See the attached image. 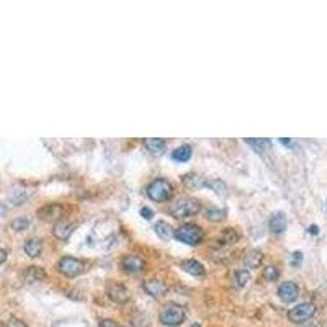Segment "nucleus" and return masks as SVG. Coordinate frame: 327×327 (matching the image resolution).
Wrapping results in <instances>:
<instances>
[{
    "label": "nucleus",
    "instance_id": "35",
    "mask_svg": "<svg viewBox=\"0 0 327 327\" xmlns=\"http://www.w3.org/2000/svg\"><path fill=\"white\" fill-rule=\"evenodd\" d=\"M5 213H7V206H5L3 203H0V218H3Z\"/></svg>",
    "mask_w": 327,
    "mask_h": 327
},
{
    "label": "nucleus",
    "instance_id": "5",
    "mask_svg": "<svg viewBox=\"0 0 327 327\" xmlns=\"http://www.w3.org/2000/svg\"><path fill=\"white\" fill-rule=\"evenodd\" d=\"M57 270L62 273V275L69 277V278H74V277H79L80 273H84L85 270V264L82 262L80 259H75V257H69L65 255L57 264Z\"/></svg>",
    "mask_w": 327,
    "mask_h": 327
},
{
    "label": "nucleus",
    "instance_id": "25",
    "mask_svg": "<svg viewBox=\"0 0 327 327\" xmlns=\"http://www.w3.org/2000/svg\"><path fill=\"white\" fill-rule=\"evenodd\" d=\"M262 277H264L267 282H275L278 280V277H280V272H278L275 265H269V267H265L264 272H262Z\"/></svg>",
    "mask_w": 327,
    "mask_h": 327
},
{
    "label": "nucleus",
    "instance_id": "10",
    "mask_svg": "<svg viewBox=\"0 0 327 327\" xmlns=\"http://www.w3.org/2000/svg\"><path fill=\"white\" fill-rule=\"evenodd\" d=\"M75 231V224L67 221V219H59V221L54 223L52 226V234H54L56 239L59 241H67L72 233Z\"/></svg>",
    "mask_w": 327,
    "mask_h": 327
},
{
    "label": "nucleus",
    "instance_id": "24",
    "mask_svg": "<svg viewBox=\"0 0 327 327\" xmlns=\"http://www.w3.org/2000/svg\"><path fill=\"white\" fill-rule=\"evenodd\" d=\"M246 142L249 146H252L257 152H264L267 151L269 147H272V141L270 139H265V138H260V139H246Z\"/></svg>",
    "mask_w": 327,
    "mask_h": 327
},
{
    "label": "nucleus",
    "instance_id": "8",
    "mask_svg": "<svg viewBox=\"0 0 327 327\" xmlns=\"http://www.w3.org/2000/svg\"><path fill=\"white\" fill-rule=\"evenodd\" d=\"M121 269L129 273V275H138V273H142L146 269V262L142 257L136 254H131V255H126L123 260H121Z\"/></svg>",
    "mask_w": 327,
    "mask_h": 327
},
{
    "label": "nucleus",
    "instance_id": "15",
    "mask_svg": "<svg viewBox=\"0 0 327 327\" xmlns=\"http://www.w3.org/2000/svg\"><path fill=\"white\" fill-rule=\"evenodd\" d=\"M23 251L31 259L39 257L41 251H43V241L39 237H29V239H26L25 246H23Z\"/></svg>",
    "mask_w": 327,
    "mask_h": 327
},
{
    "label": "nucleus",
    "instance_id": "31",
    "mask_svg": "<svg viewBox=\"0 0 327 327\" xmlns=\"http://www.w3.org/2000/svg\"><path fill=\"white\" fill-rule=\"evenodd\" d=\"M141 216L144 218V219H152V216H154V211L151 210V208L144 206V208H141Z\"/></svg>",
    "mask_w": 327,
    "mask_h": 327
},
{
    "label": "nucleus",
    "instance_id": "20",
    "mask_svg": "<svg viewBox=\"0 0 327 327\" xmlns=\"http://www.w3.org/2000/svg\"><path fill=\"white\" fill-rule=\"evenodd\" d=\"M262 259H264V255H262L260 251H251L244 255V267L247 269H255V267H259L262 264Z\"/></svg>",
    "mask_w": 327,
    "mask_h": 327
},
{
    "label": "nucleus",
    "instance_id": "16",
    "mask_svg": "<svg viewBox=\"0 0 327 327\" xmlns=\"http://www.w3.org/2000/svg\"><path fill=\"white\" fill-rule=\"evenodd\" d=\"M46 272L41 269V267H28L23 273V278H25V282L28 283H34V282H43L46 278Z\"/></svg>",
    "mask_w": 327,
    "mask_h": 327
},
{
    "label": "nucleus",
    "instance_id": "6",
    "mask_svg": "<svg viewBox=\"0 0 327 327\" xmlns=\"http://www.w3.org/2000/svg\"><path fill=\"white\" fill-rule=\"evenodd\" d=\"M314 313H316V306L313 303H301V305H296L295 308H291L288 311V319L295 324H303L309 321Z\"/></svg>",
    "mask_w": 327,
    "mask_h": 327
},
{
    "label": "nucleus",
    "instance_id": "17",
    "mask_svg": "<svg viewBox=\"0 0 327 327\" xmlns=\"http://www.w3.org/2000/svg\"><path fill=\"white\" fill-rule=\"evenodd\" d=\"M165 144H167V142H165V139H162V138H147V139H144V147L151 154H156V156H159V154L164 152Z\"/></svg>",
    "mask_w": 327,
    "mask_h": 327
},
{
    "label": "nucleus",
    "instance_id": "21",
    "mask_svg": "<svg viewBox=\"0 0 327 327\" xmlns=\"http://www.w3.org/2000/svg\"><path fill=\"white\" fill-rule=\"evenodd\" d=\"M249 282H251V272L249 270L241 269V270L234 272V287L236 288H244Z\"/></svg>",
    "mask_w": 327,
    "mask_h": 327
},
{
    "label": "nucleus",
    "instance_id": "26",
    "mask_svg": "<svg viewBox=\"0 0 327 327\" xmlns=\"http://www.w3.org/2000/svg\"><path fill=\"white\" fill-rule=\"evenodd\" d=\"M205 182L206 180H203L200 175H192V174H188V175H185L183 177V183L185 185H188V187H205Z\"/></svg>",
    "mask_w": 327,
    "mask_h": 327
},
{
    "label": "nucleus",
    "instance_id": "37",
    "mask_svg": "<svg viewBox=\"0 0 327 327\" xmlns=\"http://www.w3.org/2000/svg\"><path fill=\"white\" fill-rule=\"evenodd\" d=\"M326 208H327V203H326Z\"/></svg>",
    "mask_w": 327,
    "mask_h": 327
},
{
    "label": "nucleus",
    "instance_id": "29",
    "mask_svg": "<svg viewBox=\"0 0 327 327\" xmlns=\"http://www.w3.org/2000/svg\"><path fill=\"white\" fill-rule=\"evenodd\" d=\"M3 327H28V326L18 318H10V319H7V323L3 324Z\"/></svg>",
    "mask_w": 327,
    "mask_h": 327
},
{
    "label": "nucleus",
    "instance_id": "1",
    "mask_svg": "<svg viewBox=\"0 0 327 327\" xmlns=\"http://www.w3.org/2000/svg\"><path fill=\"white\" fill-rule=\"evenodd\" d=\"M146 193L152 201H156V203H164V201H169L172 198V195H174V187H172L170 182L165 180V178H156V180H152L149 185H147Z\"/></svg>",
    "mask_w": 327,
    "mask_h": 327
},
{
    "label": "nucleus",
    "instance_id": "34",
    "mask_svg": "<svg viewBox=\"0 0 327 327\" xmlns=\"http://www.w3.org/2000/svg\"><path fill=\"white\" fill-rule=\"evenodd\" d=\"M5 260H7V252H5L3 249H0V265H2Z\"/></svg>",
    "mask_w": 327,
    "mask_h": 327
},
{
    "label": "nucleus",
    "instance_id": "9",
    "mask_svg": "<svg viewBox=\"0 0 327 327\" xmlns=\"http://www.w3.org/2000/svg\"><path fill=\"white\" fill-rule=\"evenodd\" d=\"M300 296V288L295 282H283L278 287V298L283 303H293Z\"/></svg>",
    "mask_w": 327,
    "mask_h": 327
},
{
    "label": "nucleus",
    "instance_id": "33",
    "mask_svg": "<svg viewBox=\"0 0 327 327\" xmlns=\"http://www.w3.org/2000/svg\"><path fill=\"white\" fill-rule=\"evenodd\" d=\"M308 231H309V233H311V234H314V236L319 234V228H318L316 224H311V226H309V229H308Z\"/></svg>",
    "mask_w": 327,
    "mask_h": 327
},
{
    "label": "nucleus",
    "instance_id": "28",
    "mask_svg": "<svg viewBox=\"0 0 327 327\" xmlns=\"http://www.w3.org/2000/svg\"><path fill=\"white\" fill-rule=\"evenodd\" d=\"M205 187H210L213 188V192H216L219 195H226V185L223 182H216V180H206L205 182Z\"/></svg>",
    "mask_w": 327,
    "mask_h": 327
},
{
    "label": "nucleus",
    "instance_id": "19",
    "mask_svg": "<svg viewBox=\"0 0 327 327\" xmlns=\"http://www.w3.org/2000/svg\"><path fill=\"white\" fill-rule=\"evenodd\" d=\"M192 147L188 144H183L180 147H177L175 151H172V159L175 160V162H188L190 159H192Z\"/></svg>",
    "mask_w": 327,
    "mask_h": 327
},
{
    "label": "nucleus",
    "instance_id": "36",
    "mask_svg": "<svg viewBox=\"0 0 327 327\" xmlns=\"http://www.w3.org/2000/svg\"><path fill=\"white\" fill-rule=\"evenodd\" d=\"M280 142H282V144H285V146H291V139H287V138H282Z\"/></svg>",
    "mask_w": 327,
    "mask_h": 327
},
{
    "label": "nucleus",
    "instance_id": "4",
    "mask_svg": "<svg viewBox=\"0 0 327 327\" xmlns=\"http://www.w3.org/2000/svg\"><path fill=\"white\" fill-rule=\"evenodd\" d=\"M174 236L187 246H198L203 241V229L198 224H183L174 231Z\"/></svg>",
    "mask_w": 327,
    "mask_h": 327
},
{
    "label": "nucleus",
    "instance_id": "18",
    "mask_svg": "<svg viewBox=\"0 0 327 327\" xmlns=\"http://www.w3.org/2000/svg\"><path fill=\"white\" fill-rule=\"evenodd\" d=\"M154 231H156V234L159 236V239H162V241H170L172 237H174V228L165 221H157L156 226H154Z\"/></svg>",
    "mask_w": 327,
    "mask_h": 327
},
{
    "label": "nucleus",
    "instance_id": "13",
    "mask_svg": "<svg viewBox=\"0 0 327 327\" xmlns=\"http://www.w3.org/2000/svg\"><path fill=\"white\" fill-rule=\"evenodd\" d=\"M269 228L273 234L285 233V229H287V216H285V213H282V211L273 213V215L270 216Z\"/></svg>",
    "mask_w": 327,
    "mask_h": 327
},
{
    "label": "nucleus",
    "instance_id": "14",
    "mask_svg": "<svg viewBox=\"0 0 327 327\" xmlns=\"http://www.w3.org/2000/svg\"><path fill=\"white\" fill-rule=\"evenodd\" d=\"M180 269H183V272H187L188 275L192 277H203L205 275V267L200 264L198 260L195 259H187L180 262Z\"/></svg>",
    "mask_w": 327,
    "mask_h": 327
},
{
    "label": "nucleus",
    "instance_id": "23",
    "mask_svg": "<svg viewBox=\"0 0 327 327\" xmlns=\"http://www.w3.org/2000/svg\"><path fill=\"white\" fill-rule=\"evenodd\" d=\"M237 239H239V236H237L236 231L233 228H228L221 233V239H219V241H221V246L228 247V246H233V244H236Z\"/></svg>",
    "mask_w": 327,
    "mask_h": 327
},
{
    "label": "nucleus",
    "instance_id": "32",
    "mask_svg": "<svg viewBox=\"0 0 327 327\" xmlns=\"http://www.w3.org/2000/svg\"><path fill=\"white\" fill-rule=\"evenodd\" d=\"M98 327H120L113 319H103L102 323L98 324Z\"/></svg>",
    "mask_w": 327,
    "mask_h": 327
},
{
    "label": "nucleus",
    "instance_id": "3",
    "mask_svg": "<svg viewBox=\"0 0 327 327\" xmlns=\"http://www.w3.org/2000/svg\"><path fill=\"white\" fill-rule=\"evenodd\" d=\"M185 309H183L180 305L177 303H169L162 308V311L159 314V321L162 323L164 326H169V327H177L180 326L183 321H185Z\"/></svg>",
    "mask_w": 327,
    "mask_h": 327
},
{
    "label": "nucleus",
    "instance_id": "7",
    "mask_svg": "<svg viewBox=\"0 0 327 327\" xmlns=\"http://www.w3.org/2000/svg\"><path fill=\"white\" fill-rule=\"evenodd\" d=\"M106 295H108V298L116 303V305H124V303H128L131 300V295L126 287H123L120 283H108L106 285Z\"/></svg>",
    "mask_w": 327,
    "mask_h": 327
},
{
    "label": "nucleus",
    "instance_id": "27",
    "mask_svg": "<svg viewBox=\"0 0 327 327\" xmlns=\"http://www.w3.org/2000/svg\"><path fill=\"white\" fill-rule=\"evenodd\" d=\"M28 226H29V221L26 218H16V219H13L11 221V224H10V228L13 229V231H25V229H28Z\"/></svg>",
    "mask_w": 327,
    "mask_h": 327
},
{
    "label": "nucleus",
    "instance_id": "11",
    "mask_svg": "<svg viewBox=\"0 0 327 327\" xmlns=\"http://www.w3.org/2000/svg\"><path fill=\"white\" fill-rule=\"evenodd\" d=\"M142 288H144V291L149 296H152V298H162V296L167 293V285H165L162 280H157V278H151V280H146L144 283H142Z\"/></svg>",
    "mask_w": 327,
    "mask_h": 327
},
{
    "label": "nucleus",
    "instance_id": "12",
    "mask_svg": "<svg viewBox=\"0 0 327 327\" xmlns=\"http://www.w3.org/2000/svg\"><path fill=\"white\" fill-rule=\"evenodd\" d=\"M61 215H62V208L56 203L46 205L38 210V218L43 219V221H59Z\"/></svg>",
    "mask_w": 327,
    "mask_h": 327
},
{
    "label": "nucleus",
    "instance_id": "30",
    "mask_svg": "<svg viewBox=\"0 0 327 327\" xmlns=\"http://www.w3.org/2000/svg\"><path fill=\"white\" fill-rule=\"evenodd\" d=\"M301 262H303V252H293V255H291V265L293 267H300L301 265Z\"/></svg>",
    "mask_w": 327,
    "mask_h": 327
},
{
    "label": "nucleus",
    "instance_id": "2",
    "mask_svg": "<svg viewBox=\"0 0 327 327\" xmlns=\"http://www.w3.org/2000/svg\"><path fill=\"white\" fill-rule=\"evenodd\" d=\"M201 210V203L195 198H180L170 206V215L177 219H185L198 215Z\"/></svg>",
    "mask_w": 327,
    "mask_h": 327
},
{
    "label": "nucleus",
    "instance_id": "22",
    "mask_svg": "<svg viewBox=\"0 0 327 327\" xmlns=\"http://www.w3.org/2000/svg\"><path fill=\"white\" fill-rule=\"evenodd\" d=\"M205 218L211 223H221L226 219V211L218 210V208H208L205 211Z\"/></svg>",
    "mask_w": 327,
    "mask_h": 327
}]
</instances>
